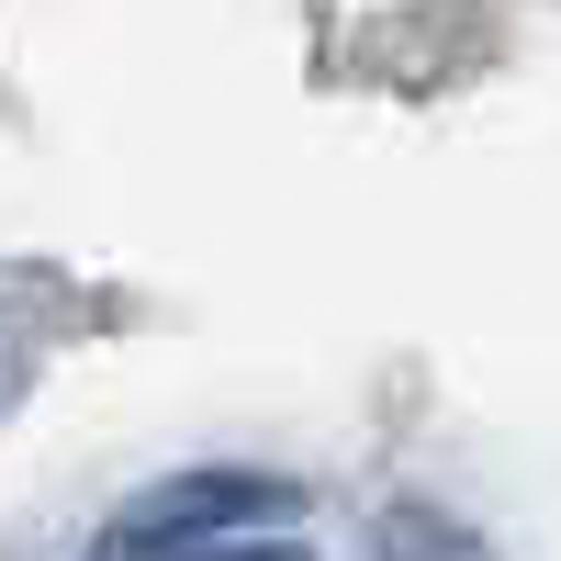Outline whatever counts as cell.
Here are the masks:
<instances>
[{"label": "cell", "instance_id": "3", "mask_svg": "<svg viewBox=\"0 0 561 561\" xmlns=\"http://www.w3.org/2000/svg\"><path fill=\"white\" fill-rule=\"evenodd\" d=\"M214 561H304V550H237V539H225V550H214Z\"/></svg>", "mask_w": 561, "mask_h": 561}, {"label": "cell", "instance_id": "1", "mask_svg": "<svg viewBox=\"0 0 561 561\" xmlns=\"http://www.w3.org/2000/svg\"><path fill=\"white\" fill-rule=\"evenodd\" d=\"M270 517H304V494L270 483V472H180V483H158L147 505H135L113 539H135V550H203L225 528H270Z\"/></svg>", "mask_w": 561, "mask_h": 561}, {"label": "cell", "instance_id": "2", "mask_svg": "<svg viewBox=\"0 0 561 561\" xmlns=\"http://www.w3.org/2000/svg\"><path fill=\"white\" fill-rule=\"evenodd\" d=\"M393 561H483V539H460L449 517H427V505H404V517H393Z\"/></svg>", "mask_w": 561, "mask_h": 561}]
</instances>
